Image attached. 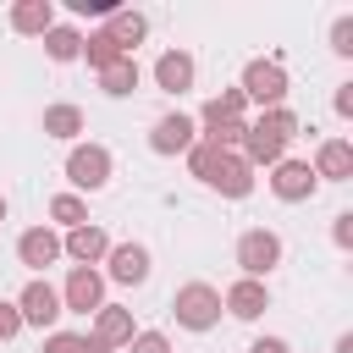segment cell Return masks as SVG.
I'll return each instance as SVG.
<instances>
[{
  "label": "cell",
  "mask_w": 353,
  "mask_h": 353,
  "mask_svg": "<svg viewBox=\"0 0 353 353\" xmlns=\"http://www.w3.org/2000/svg\"><path fill=\"white\" fill-rule=\"evenodd\" d=\"M188 171L204 182V188H215V193H226V199H248L254 193V165L237 154V149H215V143H193L188 149Z\"/></svg>",
  "instance_id": "obj_1"
},
{
  "label": "cell",
  "mask_w": 353,
  "mask_h": 353,
  "mask_svg": "<svg viewBox=\"0 0 353 353\" xmlns=\"http://www.w3.org/2000/svg\"><path fill=\"white\" fill-rule=\"evenodd\" d=\"M298 138V116L287 110V105H276V110H259L254 121H248V132H243V160L248 165H276V160H287V143Z\"/></svg>",
  "instance_id": "obj_2"
},
{
  "label": "cell",
  "mask_w": 353,
  "mask_h": 353,
  "mask_svg": "<svg viewBox=\"0 0 353 353\" xmlns=\"http://www.w3.org/2000/svg\"><path fill=\"white\" fill-rule=\"evenodd\" d=\"M171 309H176V325H188V331H210V325L221 320V292H215L210 281H188V287H176Z\"/></svg>",
  "instance_id": "obj_3"
},
{
  "label": "cell",
  "mask_w": 353,
  "mask_h": 353,
  "mask_svg": "<svg viewBox=\"0 0 353 353\" xmlns=\"http://www.w3.org/2000/svg\"><path fill=\"white\" fill-rule=\"evenodd\" d=\"M237 88H243V99H254L259 110H276V105L287 99V72H281V61H248Z\"/></svg>",
  "instance_id": "obj_4"
},
{
  "label": "cell",
  "mask_w": 353,
  "mask_h": 353,
  "mask_svg": "<svg viewBox=\"0 0 353 353\" xmlns=\"http://www.w3.org/2000/svg\"><path fill=\"white\" fill-rule=\"evenodd\" d=\"M66 182L83 188V193H99L110 182V149L105 143H72L66 154Z\"/></svg>",
  "instance_id": "obj_5"
},
{
  "label": "cell",
  "mask_w": 353,
  "mask_h": 353,
  "mask_svg": "<svg viewBox=\"0 0 353 353\" xmlns=\"http://www.w3.org/2000/svg\"><path fill=\"white\" fill-rule=\"evenodd\" d=\"M237 265H243V276L265 281V276L281 265V237H276V232H265V226L243 232V237H237Z\"/></svg>",
  "instance_id": "obj_6"
},
{
  "label": "cell",
  "mask_w": 353,
  "mask_h": 353,
  "mask_svg": "<svg viewBox=\"0 0 353 353\" xmlns=\"http://www.w3.org/2000/svg\"><path fill=\"white\" fill-rule=\"evenodd\" d=\"M17 314H22V325H39V331H44V325H55L66 309H61V292H55L44 276H33V281L22 287V298H17Z\"/></svg>",
  "instance_id": "obj_7"
},
{
  "label": "cell",
  "mask_w": 353,
  "mask_h": 353,
  "mask_svg": "<svg viewBox=\"0 0 353 353\" xmlns=\"http://www.w3.org/2000/svg\"><path fill=\"white\" fill-rule=\"evenodd\" d=\"M314 188H320V176L309 171V160H276L270 165V193L276 199L303 204V199H314Z\"/></svg>",
  "instance_id": "obj_8"
},
{
  "label": "cell",
  "mask_w": 353,
  "mask_h": 353,
  "mask_svg": "<svg viewBox=\"0 0 353 353\" xmlns=\"http://www.w3.org/2000/svg\"><path fill=\"white\" fill-rule=\"evenodd\" d=\"M99 303H105V276L88 270V265H77V270L66 276V287H61V309L88 314V309H99Z\"/></svg>",
  "instance_id": "obj_9"
},
{
  "label": "cell",
  "mask_w": 353,
  "mask_h": 353,
  "mask_svg": "<svg viewBox=\"0 0 353 353\" xmlns=\"http://www.w3.org/2000/svg\"><path fill=\"white\" fill-rule=\"evenodd\" d=\"M221 309H226L232 320H259V314L270 309V287H265V281H254V276H243V281H232V287H226Z\"/></svg>",
  "instance_id": "obj_10"
},
{
  "label": "cell",
  "mask_w": 353,
  "mask_h": 353,
  "mask_svg": "<svg viewBox=\"0 0 353 353\" xmlns=\"http://www.w3.org/2000/svg\"><path fill=\"white\" fill-rule=\"evenodd\" d=\"M17 259H22L28 270H50V265L61 259V237H55L50 226H28V232L17 237Z\"/></svg>",
  "instance_id": "obj_11"
},
{
  "label": "cell",
  "mask_w": 353,
  "mask_h": 353,
  "mask_svg": "<svg viewBox=\"0 0 353 353\" xmlns=\"http://www.w3.org/2000/svg\"><path fill=\"white\" fill-rule=\"evenodd\" d=\"M132 336H138L132 309H121V303H99V309H94V342H105V347H127Z\"/></svg>",
  "instance_id": "obj_12"
},
{
  "label": "cell",
  "mask_w": 353,
  "mask_h": 353,
  "mask_svg": "<svg viewBox=\"0 0 353 353\" xmlns=\"http://www.w3.org/2000/svg\"><path fill=\"white\" fill-rule=\"evenodd\" d=\"M149 149H154V154H182V149H193V121H188L182 110L160 116V121L149 127Z\"/></svg>",
  "instance_id": "obj_13"
},
{
  "label": "cell",
  "mask_w": 353,
  "mask_h": 353,
  "mask_svg": "<svg viewBox=\"0 0 353 353\" xmlns=\"http://www.w3.org/2000/svg\"><path fill=\"white\" fill-rule=\"evenodd\" d=\"M320 182H347L353 176V143L347 138H325L320 149H314V165H309Z\"/></svg>",
  "instance_id": "obj_14"
},
{
  "label": "cell",
  "mask_w": 353,
  "mask_h": 353,
  "mask_svg": "<svg viewBox=\"0 0 353 353\" xmlns=\"http://www.w3.org/2000/svg\"><path fill=\"white\" fill-rule=\"evenodd\" d=\"M105 265H110V281L138 287V281L149 276V248H143V243H116V248L105 254Z\"/></svg>",
  "instance_id": "obj_15"
},
{
  "label": "cell",
  "mask_w": 353,
  "mask_h": 353,
  "mask_svg": "<svg viewBox=\"0 0 353 353\" xmlns=\"http://www.w3.org/2000/svg\"><path fill=\"white\" fill-rule=\"evenodd\" d=\"M61 254H72L77 265H88V270H94V265L110 254V237H105L99 226H72V232L61 237Z\"/></svg>",
  "instance_id": "obj_16"
},
{
  "label": "cell",
  "mask_w": 353,
  "mask_h": 353,
  "mask_svg": "<svg viewBox=\"0 0 353 353\" xmlns=\"http://www.w3.org/2000/svg\"><path fill=\"white\" fill-rule=\"evenodd\" d=\"M154 83H160L165 94H188V88H193V55H188V50H165V55L154 61Z\"/></svg>",
  "instance_id": "obj_17"
},
{
  "label": "cell",
  "mask_w": 353,
  "mask_h": 353,
  "mask_svg": "<svg viewBox=\"0 0 353 353\" xmlns=\"http://www.w3.org/2000/svg\"><path fill=\"white\" fill-rule=\"evenodd\" d=\"M11 28L28 33V39H44V33L55 28V6H50V0H17V6H11Z\"/></svg>",
  "instance_id": "obj_18"
},
{
  "label": "cell",
  "mask_w": 353,
  "mask_h": 353,
  "mask_svg": "<svg viewBox=\"0 0 353 353\" xmlns=\"http://www.w3.org/2000/svg\"><path fill=\"white\" fill-rule=\"evenodd\" d=\"M105 33H110V39H116V44H121V50L132 55V44H143L149 22H143V11H121V6H116V11L105 17Z\"/></svg>",
  "instance_id": "obj_19"
},
{
  "label": "cell",
  "mask_w": 353,
  "mask_h": 353,
  "mask_svg": "<svg viewBox=\"0 0 353 353\" xmlns=\"http://www.w3.org/2000/svg\"><path fill=\"white\" fill-rule=\"evenodd\" d=\"M121 55H127V50H121V44H116V39L105 33V28H99V33H83V61H88L94 72H105V66H116Z\"/></svg>",
  "instance_id": "obj_20"
},
{
  "label": "cell",
  "mask_w": 353,
  "mask_h": 353,
  "mask_svg": "<svg viewBox=\"0 0 353 353\" xmlns=\"http://www.w3.org/2000/svg\"><path fill=\"white\" fill-rule=\"evenodd\" d=\"M99 88H105L110 99H127V94L138 88V61H132V55H121L116 66H105V72H99Z\"/></svg>",
  "instance_id": "obj_21"
},
{
  "label": "cell",
  "mask_w": 353,
  "mask_h": 353,
  "mask_svg": "<svg viewBox=\"0 0 353 353\" xmlns=\"http://www.w3.org/2000/svg\"><path fill=\"white\" fill-rule=\"evenodd\" d=\"M243 110H248L243 88H221V94L204 105V116H199V121H204V127H210V121H243Z\"/></svg>",
  "instance_id": "obj_22"
},
{
  "label": "cell",
  "mask_w": 353,
  "mask_h": 353,
  "mask_svg": "<svg viewBox=\"0 0 353 353\" xmlns=\"http://www.w3.org/2000/svg\"><path fill=\"white\" fill-rule=\"evenodd\" d=\"M44 55H50V61H77V55H83V33L55 22V28L44 33Z\"/></svg>",
  "instance_id": "obj_23"
},
{
  "label": "cell",
  "mask_w": 353,
  "mask_h": 353,
  "mask_svg": "<svg viewBox=\"0 0 353 353\" xmlns=\"http://www.w3.org/2000/svg\"><path fill=\"white\" fill-rule=\"evenodd\" d=\"M83 132V110L77 105H50L44 110V138H77Z\"/></svg>",
  "instance_id": "obj_24"
},
{
  "label": "cell",
  "mask_w": 353,
  "mask_h": 353,
  "mask_svg": "<svg viewBox=\"0 0 353 353\" xmlns=\"http://www.w3.org/2000/svg\"><path fill=\"white\" fill-rule=\"evenodd\" d=\"M50 221H61L66 232H72V226H88V204H83L77 193H55V199H50Z\"/></svg>",
  "instance_id": "obj_25"
},
{
  "label": "cell",
  "mask_w": 353,
  "mask_h": 353,
  "mask_svg": "<svg viewBox=\"0 0 353 353\" xmlns=\"http://www.w3.org/2000/svg\"><path fill=\"white\" fill-rule=\"evenodd\" d=\"M127 353H171V342H165V331H138L127 342Z\"/></svg>",
  "instance_id": "obj_26"
},
{
  "label": "cell",
  "mask_w": 353,
  "mask_h": 353,
  "mask_svg": "<svg viewBox=\"0 0 353 353\" xmlns=\"http://www.w3.org/2000/svg\"><path fill=\"white\" fill-rule=\"evenodd\" d=\"M39 353H83V336H77V331H50Z\"/></svg>",
  "instance_id": "obj_27"
},
{
  "label": "cell",
  "mask_w": 353,
  "mask_h": 353,
  "mask_svg": "<svg viewBox=\"0 0 353 353\" xmlns=\"http://www.w3.org/2000/svg\"><path fill=\"white\" fill-rule=\"evenodd\" d=\"M331 50L336 55H353V17H336L331 22Z\"/></svg>",
  "instance_id": "obj_28"
},
{
  "label": "cell",
  "mask_w": 353,
  "mask_h": 353,
  "mask_svg": "<svg viewBox=\"0 0 353 353\" xmlns=\"http://www.w3.org/2000/svg\"><path fill=\"white\" fill-rule=\"evenodd\" d=\"M17 331H22V314H17V303H6V298H0V342H11Z\"/></svg>",
  "instance_id": "obj_29"
},
{
  "label": "cell",
  "mask_w": 353,
  "mask_h": 353,
  "mask_svg": "<svg viewBox=\"0 0 353 353\" xmlns=\"http://www.w3.org/2000/svg\"><path fill=\"white\" fill-rule=\"evenodd\" d=\"M331 243H336V248H353V215H347V210L331 221Z\"/></svg>",
  "instance_id": "obj_30"
},
{
  "label": "cell",
  "mask_w": 353,
  "mask_h": 353,
  "mask_svg": "<svg viewBox=\"0 0 353 353\" xmlns=\"http://www.w3.org/2000/svg\"><path fill=\"white\" fill-rule=\"evenodd\" d=\"M72 11H77V17H110L116 0H72Z\"/></svg>",
  "instance_id": "obj_31"
},
{
  "label": "cell",
  "mask_w": 353,
  "mask_h": 353,
  "mask_svg": "<svg viewBox=\"0 0 353 353\" xmlns=\"http://www.w3.org/2000/svg\"><path fill=\"white\" fill-rule=\"evenodd\" d=\"M331 105H336V116H353V83H342V88H336V99H331Z\"/></svg>",
  "instance_id": "obj_32"
},
{
  "label": "cell",
  "mask_w": 353,
  "mask_h": 353,
  "mask_svg": "<svg viewBox=\"0 0 353 353\" xmlns=\"http://www.w3.org/2000/svg\"><path fill=\"white\" fill-rule=\"evenodd\" d=\"M248 353H292V347H287V342H281V336H259V342H254V347H248Z\"/></svg>",
  "instance_id": "obj_33"
},
{
  "label": "cell",
  "mask_w": 353,
  "mask_h": 353,
  "mask_svg": "<svg viewBox=\"0 0 353 353\" xmlns=\"http://www.w3.org/2000/svg\"><path fill=\"white\" fill-rule=\"evenodd\" d=\"M83 353H116V347H105V342H94V336H83Z\"/></svg>",
  "instance_id": "obj_34"
},
{
  "label": "cell",
  "mask_w": 353,
  "mask_h": 353,
  "mask_svg": "<svg viewBox=\"0 0 353 353\" xmlns=\"http://www.w3.org/2000/svg\"><path fill=\"white\" fill-rule=\"evenodd\" d=\"M0 221H6V193H0Z\"/></svg>",
  "instance_id": "obj_35"
}]
</instances>
